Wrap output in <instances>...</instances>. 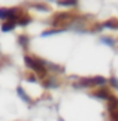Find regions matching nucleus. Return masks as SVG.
I'll return each mask as SVG.
<instances>
[{
  "mask_svg": "<svg viewBox=\"0 0 118 121\" xmlns=\"http://www.w3.org/2000/svg\"><path fill=\"white\" fill-rule=\"evenodd\" d=\"M24 61H26V64L29 66L30 69H33V70H36L39 75H42V78H45L44 75H45V63L42 61V60H39V58H31V57H24Z\"/></svg>",
  "mask_w": 118,
  "mask_h": 121,
  "instance_id": "obj_1",
  "label": "nucleus"
},
{
  "mask_svg": "<svg viewBox=\"0 0 118 121\" xmlns=\"http://www.w3.org/2000/svg\"><path fill=\"white\" fill-rule=\"evenodd\" d=\"M70 17L72 15H69V13H58V15H55V18H54V24L57 26V24H61V22L69 21Z\"/></svg>",
  "mask_w": 118,
  "mask_h": 121,
  "instance_id": "obj_2",
  "label": "nucleus"
},
{
  "mask_svg": "<svg viewBox=\"0 0 118 121\" xmlns=\"http://www.w3.org/2000/svg\"><path fill=\"white\" fill-rule=\"evenodd\" d=\"M108 109H109V111L118 109V99H117V97H114V96L108 97Z\"/></svg>",
  "mask_w": 118,
  "mask_h": 121,
  "instance_id": "obj_3",
  "label": "nucleus"
},
{
  "mask_svg": "<svg viewBox=\"0 0 118 121\" xmlns=\"http://www.w3.org/2000/svg\"><path fill=\"white\" fill-rule=\"evenodd\" d=\"M9 17H11V9L0 8V18L2 20H9Z\"/></svg>",
  "mask_w": 118,
  "mask_h": 121,
  "instance_id": "obj_4",
  "label": "nucleus"
},
{
  "mask_svg": "<svg viewBox=\"0 0 118 121\" xmlns=\"http://www.w3.org/2000/svg\"><path fill=\"white\" fill-rule=\"evenodd\" d=\"M103 27H108V29H118V21L117 20H108L106 22H103Z\"/></svg>",
  "mask_w": 118,
  "mask_h": 121,
  "instance_id": "obj_5",
  "label": "nucleus"
},
{
  "mask_svg": "<svg viewBox=\"0 0 118 121\" xmlns=\"http://www.w3.org/2000/svg\"><path fill=\"white\" fill-rule=\"evenodd\" d=\"M93 79V85H103L106 84V79L103 76H96V78H91Z\"/></svg>",
  "mask_w": 118,
  "mask_h": 121,
  "instance_id": "obj_6",
  "label": "nucleus"
},
{
  "mask_svg": "<svg viewBox=\"0 0 118 121\" xmlns=\"http://www.w3.org/2000/svg\"><path fill=\"white\" fill-rule=\"evenodd\" d=\"M94 94H96L97 97H102V99H108V97H109L111 94H109V93H108L106 90H105V88H102V90L100 91H97V93H94Z\"/></svg>",
  "mask_w": 118,
  "mask_h": 121,
  "instance_id": "obj_7",
  "label": "nucleus"
},
{
  "mask_svg": "<svg viewBox=\"0 0 118 121\" xmlns=\"http://www.w3.org/2000/svg\"><path fill=\"white\" fill-rule=\"evenodd\" d=\"M13 27H15V22L9 21V22H4V24L2 26V30H3V31H9V30H12Z\"/></svg>",
  "mask_w": 118,
  "mask_h": 121,
  "instance_id": "obj_8",
  "label": "nucleus"
},
{
  "mask_svg": "<svg viewBox=\"0 0 118 121\" xmlns=\"http://www.w3.org/2000/svg\"><path fill=\"white\" fill-rule=\"evenodd\" d=\"M58 3L63 6H73V4H76V0H58Z\"/></svg>",
  "mask_w": 118,
  "mask_h": 121,
  "instance_id": "obj_9",
  "label": "nucleus"
},
{
  "mask_svg": "<svg viewBox=\"0 0 118 121\" xmlns=\"http://www.w3.org/2000/svg\"><path fill=\"white\" fill-rule=\"evenodd\" d=\"M109 118H111V121H118V109L109 111Z\"/></svg>",
  "mask_w": 118,
  "mask_h": 121,
  "instance_id": "obj_10",
  "label": "nucleus"
},
{
  "mask_svg": "<svg viewBox=\"0 0 118 121\" xmlns=\"http://www.w3.org/2000/svg\"><path fill=\"white\" fill-rule=\"evenodd\" d=\"M18 40H20V45H22L24 48L27 46V43H29V40H27V36H20V38H18Z\"/></svg>",
  "mask_w": 118,
  "mask_h": 121,
  "instance_id": "obj_11",
  "label": "nucleus"
},
{
  "mask_svg": "<svg viewBox=\"0 0 118 121\" xmlns=\"http://www.w3.org/2000/svg\"><path fill=\"white\" fill-rule=\"evenodd\" d=\"M29 22H30V17L20 18V20H18V24H21V26H26V24H29Z\"/></svg>",
  "mask_w": 118,
  "mask_h": 121,
  "instance_id": "obj_12",
  "label": "nucleus"
},
{
  "mask_svg": "<svg viewBox=\"0 0 118 121\" xmlns=\"http://www.w3.org/2000/svg\"><path fill=\"white\" fill-rule=\"evenodd\" d=\"M18 94H20V96H22V97H24V99H26L27 102H30V99H29V96H27L26 93H24V90H22L21 87H18Z\"/></svg>",
  "mask_w": 118,
  "mask_h": 121,
  "instance_id": "obj_13",
  "label": "nucleus"
},
{
  "mask_svg": "<svg viewBox=\"0 0 118 121\" xmlns=\"http://www.w3.org/2000/svg\"><path fill=\"white\" fill-rule=\"evenodd\" d=\"M111 84H112V87H115V88H118V81L115 79V78H111Z\"/></svg>",
  "mask_w": 118,
  "mask_h": 121,
  "instance_id": "obj_14",
  "label": "nucleus"
}]
</instances>
